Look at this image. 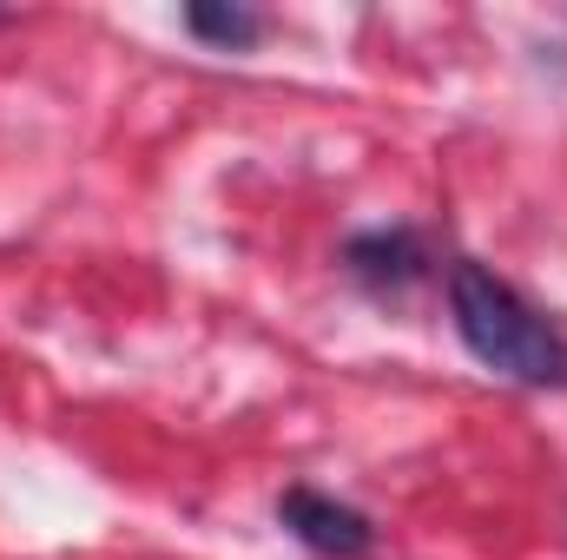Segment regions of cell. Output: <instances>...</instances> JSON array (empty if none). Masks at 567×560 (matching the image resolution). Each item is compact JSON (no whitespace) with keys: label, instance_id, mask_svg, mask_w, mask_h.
<instances>
[{"label":"cell","instance_id":"4","mask_svg":"<svg viewBox=\"0 0 567 560\" xmlns=\"http://www.w3.org/2000/svg\"><path fill=\"white\" fill-rule=\"evenodd\" d=\"M185 27L198 40L225 46V53H245V46L265 40V13H251V7H212V0H198V7H185Z\"/></svg>","mask_w":567,"mask_h":560},{"label":"cell","instance_id":"2","mask_svg":"<svg viewBox=\"0 0 567 560\" xmlns=\"http://www.w3.org/2000/svg\"><path fill=\"white\" fill-rule=\"evenodd\" d=\"M278 521L290 541H303L310 554H323V560H363L377 548V528L357 508H343L337 495H317V488H284Z\"/></svg>","mask_w":567,"mask_h":560},{"label":"cell","instance_id":"3","mask_svg":"<svg viewBox=\"0 0 567 560\" xmlns=\"http://www.w3.org/2000/svg\"><path fill=\"white\" fill-rule=\"evenodd\" d=\"M343 265H350V278L363 283V290L390 297V290H410V283L423 278L429 251L410 225H390V231H357V238L343 245Z\"/></svg>","mask_w":567,"mask_h":560},{"label":"cell","instance_id":"1","mask_svg":"<svg viewBox=\"0 0 567 560\" xmlns=\"http://www.w3.org/2000/svg\"><path fill=\"white\" fill-rule=\"evenodd\" d=\"M449 317H455L462 350L482 370H495L522 390H567V336L488 265L462 258L449 271Z\"/></svg>","mask_w":567,"mask_h":560}]
</instances>
